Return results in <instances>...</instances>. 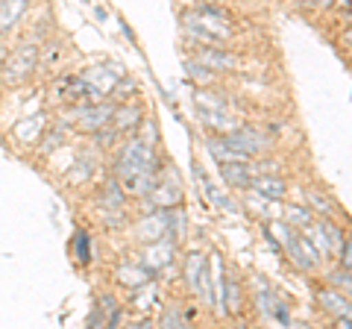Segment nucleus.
<instances>
[{
  "label": "nucleus",
  "mask_w": 352,
  "mask_h": 329,
  "mask_svg": "<svg viewBox=\"0 0 352 329\" xmlns=\"http://www.w3.org/2000/svg\"><path fill=\"white\" fill-rule=\"evenodd\" d=\"M153 180H156V153H153V145L141 141L138 136L129 138V145L118 159L120 189H124V194L144 197L153 189Z\"/></svg>",
  "instance_id": "obj_1"
},
{
  "label": "nucleus",
  "mask_w": 352,
  "mask_h": 329,
  "mask_svg": "<svg viewBox=\"0 0 352 329\" xmlns=\"http://www.w3.org/2000/svg\"><path fill=\"white\" fill-rule=\"evenodd\" d=\"M153 197V212L156 209H170V206L179 203L182 189H179V173L173 168H164L162 180H153V189L147 191Z\"/></svg>",
  "instance_id": "obj_2"
},
{
  "label": "nucleus",
  "mask_w": 352,
  "mask_h": 329,
  "mask_svg": "<svg viewBox=\"0 0 352 329\" xmlns=\"http://www.w3.org/2000/svg\"><path fill=\"white\" fill-rule=\"evenodd\" d=\"M36 62H38L36 45H21L3 65V80L6 83H21L32 68H36Z\"/></svg>",
  "instance_id": "obj_3"
},
{
  "label": "nucleus",
  "mask_w": 352,
  "mask_h": 329,
  "mask_svg": "<svg viewBox=\"0 0 352 329\" xmlns=\"http://www.w3.org/2000/svg\"><path fill=\"white\" fill-rule=\"evenodd\" d=\"M223 141L232 150H238V153H244V156L250 159V156H256V153H261L264 147L270 145V138H264L261 133H256V129H250V127H235L232 133H226L223 136Z\"/></svg>",
  "instance_id": "obj_4"
},
{
  "label": "nucleus",
  "mask_w": 352,
  "mask_h": 329,
  "mask_svg": "<svg viewBox=\"0 0 352 329\" xmlns=\"http://www.w3.org/2000/svg\"><path fill=\"white\" fill-rule=\"evenodd\" d=\"M185 277H188V285L194 294H200L206 303H212V285H208V262L200 253H191L188 262H185Z\"/></svg>",
  "instance_id": "obj_5"
},
{
  "label": "nucleus",
  "mask_w": 352,
  "mask_h": 329,
  "mask_svg": "<svg viewBox=\"0 0 352 329\" xmlns=\"http://www.w3.org/2000/svg\"><path fill=\"white\" fill-rule=\"evenodd\" d=\"M197 62L206 65L208 71H235L238 68V56H232V53H226L223 47H212L206 45L200 53H197Z\"/></svg>",
  "instance_id": "obj_6"
},
{
  "label": "nucleus",
  "mask_w": 352,
  "mask_h": 329,
  "mask_svg": "<svg viewBox=\"0 0 352 329\" xmlns=\"http://www.w3.org/2000/svg\"><path fill=\"white\" fill-rule=\"evenodd\" d=\"M112 112H115V106H106L103 100L100 103H91V106H82V112H80V127L82 129H100L106 127L109 120H112Z\"/></svg>",
  "instance_id": "obj_7"
},
{
  "label": "nucleus",
  "mask_w": 352,
  "mask_h": 329,
  "mask_svg": "<svg viewBox=\"0 0 352 329\" xmlns=\"http://www.w3.org/2000/svg\"><path fill=\"white\" fill-rule=\"evenodd\" d=\"M220 177L232 189H250L252 185V173L247 162H220Z\"/></svg>",
  "instance_id": "obj_8"
},
{
  "label": "nucleus",
  "mask_w": 352,
  "mask_h": 329,
  "mask_svg": "<svg viewBox=\"0 0 352 329\" xmlns=\"http://www.w3.org/2000/svg\"><path fill=\"white\" fill-rule=\"evenodd\" d=\"M317 303H320L326 312H332L335 317H340V315L352 317V303L344 297V291H338V288H320L317 291Z\"/></svg>",
  "instance_id": "obj_9"
},
{
  "label": "nucleus",
  "mask_w": 352,
  "mask_h": 329,
  "mask_svg": "<svg viewBox=\"0 0 352 329\" xmlns=\"http://www.w3.org/2000/svg\"><path fill=\"white\" fill-rule=\"evenodd\" d=\"M170 256H173V238H159V241H153V247L147 250V259H144V268L147 270H162L164 265H170Z\"/></svg>",
  "instance_id": "obj_10"
},
{
  "label": "nucleus",
  "mask_w": 352,
  "mask_h": 329,
  "mask_svg": "<svg viewBox=\"0 0 352 329\" xmlns=\"http://www.w3.org/2000/svg\"><path fill=\"white\" fill-rule=\"evenodd\" d=\"M164 233H168V212L164 209H156V215H150L138 224V238H144V241H159Z\"/></svg>",
  "instance_id": "obj_11"
},
{
  "label": "nucleus",
  "mask_w": 352,
  "mask_h": 329,
  "mask_svg": "<svg viewBox=\"0 0 352 329\" xmlns=\"http://www.w3.org/2000/svg\"><path fill=\"white\" fill-rule=\"evenodd\" d=\"M250 189L256 191V194H261L264 200H282V197L288 194V185H285L279 177H267V173H264V177H256V180H252Z\"/></svg>",
  "instance_id": "obj_12"
},
{
  "label": "nucleus",
  "mask_w": 352,
  "mask_h": 329,
  "mask_svg": "<svg viewBox=\"0 0 352 329\" xmlns=\"http://www.w3.org/2000/svg\"><path fill=\"white\" fill-rule=\"evenodd\" d=\"M27 3L30 0H0V36L18 24L21 15H24V9H27Z\"/></svg>",
  "instance_id": "obj_13"
},
{
  "label": "nucleus",
  "mask_w": 352,
  "mask_h": 329,
  "mask_svg": "<svg viewBox=\"0 0 352 329\" xmlns=\"http://www.w3.org/2000/svg\"><path fill=\"white\" fill-rule=\"evenodd\" d=\"M82 80H85L88 85H91L94 92H100V94L106 97V94H109V92H112L115 85H118L120 74H112V71H106V68H91V71H88V74L82 76Z\"/></svg>",
  "instance_id": "obj_14"
},
{
  "label": "nucleus",
  "mask_w": 352,
  "mask_h": 329,
  "mask_svg": "<svg viewBox=\"0 0 352 329\" xmlns=\"http://www.w3.org/2000/svg\"><path fill=\"white\" fill-rule=\"evenodd\" d=\"M144 124V118H141L138 109H129V106H120L112 112V129L115 133H129V129H135Z\"/></svg>",
  "instance_id": "obj_15"
},
{
  "label": "nucleus",
  "mask_w": 352,
  "mask_h": 329,
  "mask_svg": "<svg viewBox=\"0 0 352 329\" xmlns=\"http://www.w3.org/2000/svg\"><path fill=\"white\" fill-rule=\"evenodd\" d=\"M206 147H208V153H212V156H214L217 162H247L244 153L232 150L223 138H208V141H206Z\"/></svg>",
  "instance_id": "obj_16"
},
{
  "label": "nucleus",
  "mask_w": 352,
  "mask_h": 329,
  "mask_svg": "<svg viewBox=\"0 0 352 329\" xmlns=\"http://www.w3.org/2000/svg\"><path fill=\"white\" fill-rule=\"evenodd\" d=\"M147 279H150V270L147 268H120L118 270V282L124 285V288H132V291L144 288Z\"/></svg>",
  "instance_id": "obj_17"
},
{
  "label": "nucleus",
  "mask_w": 352,
  "mask_h": 329,
  "mask_svg": "<svg viewBox=\"0 0 352 329\" xmlns=\"http://www.w3.org/2000/svg\"><path fill=\"white\" fill-rule=\"evenodd\" d=\"M197 177L203 180V191L208 194V200H212V203L217 206V209H229V212H235V203L229 200V197H226L223 191H220V189H217V185H214L212 180H206V173H203L200 168H197Z\"/></svg>",
  "instance_id": "obj_18"
},
{
  "label": "nucleus",
  "mask_w": 352,
  "mask_h": 329,
  "mask_svg": "<svg viewBox=\"0 0 352 329\" xmlns=\"http://www.w3.org/2000/svg\"><path fill=\"white\" fill-rule=\"evenodd\" d=\"M71 250H74V259L80 262V265H88V262H91V238H88L85 229H76Z\"/></svg>",
  "instance_id": "obj_19"
},
{
  "label": "nucleus",
  "mask_w": 352,
  "mask_h": 329,
  "mask_svg": "<svg viewBox=\"0 0 352 329\" xmlns=\"http://www.w3.org/2000/svg\"><path fill=\"white\" fill-rule=\"evenodd\" d=\"M320 229H323V235H326L329 256H338V259H340V253H344V233H340V229H338L332 221H323Z\"/></svg>",
  "instance_id": "obj_20"
},
{
  "label": "nucleus",
  "mask_w": 352,
  "mask_h": 329,
  "mask_svg": "<svg viewBox=\"0 0 352 329\" xmlns=\"http://www.w3.org/2000/svg\"><path fill=\"white\" fill-rule=\"evenodd\" d=\"M285 224L291 226H311V209H305V206H291L288 212H285Z\"/></svg>",
  "instance_id": "obj_21"
},
{
  "label": "nucleus",
  "mask_w": 352,
  "mask_h": 329,
  "mask_svg": "<svg viewBox=\"0 0 352 329\" xmlns=\"http://www.w3.org/2000/svg\"><path fill=\"white\" fill-rule=\"evenodd\" d=\"M329 282H332V288H338V291H346V294H352V268H338L332 277H329Z\"/></svg>",
  "instance_id": "obj_22"
},
{
  "label": "nucleus",
  "mask_w": 352,
  "mask_h": 329,
  "mask_svg": "<svg viewBox=\"0 0 352 329\" xmlns=\"http://www.w3.org/2000/svg\"><path fill=\"white\" fill-rule=\"evenodd\" d=\"M308 203L314 206V212H320V215H329L332 212V203H329V197L320 194V191H314V189H308Z\"/></svg>",
  "instance_id": "obj_23"
},
{
  "label": "nucleus",
  "mask_w": 352,
  "mask_h": 329,
  "mask_svg": "<svg viewBox=\"0 0 352 329\" xmlns=\"http://www.w3.org/2000/svg\"><path fill=\"white\" fill-rule=\"evenodd\" d=\"M223 303H229V306H226V312H232V315L241 309V291H238V285H235V282H226Z\"/></svg>",
  "instance_id": "obj_24"
},
{
  "label": "nucleus",
  "mask_w": 352,
  "mask_h": 329,
  "mask_svg": "<svg viewBox=\"0 0 352 329\" xmlns=\"http://www.w3.org/2000/svg\"><path fill=\"white\" fill-rule=\"evenodd\" d=\"M305 238H308V241H311V244L317 247V253H320V256H329V244H326V235H323L320 224H317V229H308Z\"/></svg>",
  "instance_id": "obj_25"
},
{
  "label": "nucleus",
  "mask_w": 352,
  "mask_h": 329,
  "mask_svg": "<svg viewBox=\"0 0 352 329\" xmlns=\"http://www.w3.org/2000/svg\"><path fill=\"white\" fill-rule=\"evenodd\" d=\"M188 74L194 76V80H200V83H212V76H214V71H208L206 65H200V62H188Z\"/></svg>",
  "instance_id": "obj_26"
},
{
  "label": "nucleus",
  "mask_w": 352,
  "mask_h": 329,
  "mask_svg": "<svg viewBox=\"0 0 352 329\" xmlns=\"http://www.w3.org/2000/svg\"><path fill=\"white\" fill-rule=\"evenodd\" d=\"M179 326V312H176L173 309V306H170V309H168V315H164V321H162V326Z\"/></svg>",
  "instance_id": "obj_27"
},
{
  "label": "nucleus",
  "mask_w": 352,
  "mask_h": 329,
  "mask_svg": "<svg viewBox=\"0 0 352 329\" xmlns=\"http://www.w3.org/2000/svg\"><path fill=\"white\" fill-rule=\"evenodd\" d=\"M340 256H344V265H346V268H352V238H349V241H344V253H340Z\"/></svg>",
  "instance_id": "obj_28"
},
{
  "label": "nucleus",
  "mask_w": 352,
  "mask_h": 329,
  "mask_svg": "<svg viewBox=\"0 0 352 329\" xmlns=\"http://www.w3.org/2000/svg\"><path fill=\"white\" fill-rule=\"evenodd\" d=\"M314 3H317V9H329V6L335 3V0H314Z\"/></svg>",
  "instance_id": "obj_29"
},
{
  "label": "nucleus",
  "mask_w": 352,
  "mask_h": 329,
  "mask_svg": "<svg viewBox=\"0 0 352 329\" xmlns=\"http://www.w3.org/2000/svg\"><path fill=\"white\" fill-rule=\"evenodd\" d=\"M340 6H346V9H352V0H338Z\"/></svg>",
  "instance_id": "obj_30"
},
{
  "label": "nucleus",
  "mask_w": 352,
  "mask_h": 329,
  "mask_svg": "<svg viewBox=\"0 0 352 329\" xmlns=\"http://www.w3.org/2000/svg\"><path fill=\"white\" fill-rule=\"evenodd\" d=\"M346 41H349V45H352V27L346 30Z\"/></svg>",
  "instance_id": "obj_31"
},
{
  "label": "nucleus",
  "mask_w": 352,
  "mask_h": 329,
  "mask_svg": "<svg viewBox=\"0 0 352 329\" xmlns=\"http://www.w3.org/2000/svg\"><path fill=\"white\" fill-rule=\"evenodd\" d=\"M0 59H3V47H0Z\"/></svg>",
  "instance_id": "obj_32"
}]
</instances>
